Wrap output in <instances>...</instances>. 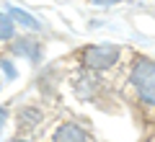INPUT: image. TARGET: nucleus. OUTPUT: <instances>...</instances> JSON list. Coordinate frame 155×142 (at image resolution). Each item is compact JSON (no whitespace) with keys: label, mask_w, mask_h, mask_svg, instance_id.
I'll return each instance as SVG.
<instances>
[{"label":"nucleus","mask_w":155,"mask_h":142,"mask_svg":"<svg viewBox=\"0 0 155 142\" xmlns=\"http://www.w3.org/2000/svg\"><path fill=\"white\" fill-rule=\"evenodd\" d=\"M127 88L132 91V111H137L145 129L155 116V60L147 54H132Z\"/></svg>","instance_id":"obj_1"},{"label":"nucleus","mask_w":155,"mask_h":142,"mask_svg":"<svg viewBox=\"0 0 155 142\" xmlns=\"http://www.w3.org/2000/svg\"><path fill=\"white\" fill-rule=\"evenodd\" d=\"M124 57V47L119 44H85L75 52V62L85 72H109Z\"/></svg>","instance_id":"obj_2"},{"label":"nucleus","mask_w":155,"mask_h":142,"mask_svg":"<svg viewBox=\"0 0 155 142\" xmlns=\"http://www.w3.org/2000/svg\"><path fill=\"white\" fill-rule=\"evenodd\" d=\"M70 91L75 93V98H80V101H96L98 93L104 91V83H101V78L96 75V72L80 70L70 80Z\"/></svg>","instance_id":"obj_3"},{"label":"nucleus","mask_w":155,"mask_h":142,"mask_svg":"<svg viewBox=\"0 0 155 142\" xmlns=\"http://www.w3.org/2000/svg\"><path fill=\"white\" fill-rule=\"evenodd\" d=\"M49 142H93V134H91V129L85 124L67 119L54 127V132L49 134Z\"/></svg>","instance_id":"obj_4"},{"label":"nucleus","mask_w":155,"mask_h":142,"mask_svg":"<svg viewBox=\"0 0 155 142\" xmlns=\"http://www.w3.org/2000/svg\"><path fill=\"white\" fill-rule=\"evenodd\" d=\"M41 119H44V114H41L39 106H23L16 114V127H18V132H28L41 124Z\"/></svg>","instance_id":"obj_5"},{"label":"nucleus","mask_w":155,"mask_h":142,"mask_svg":"<svg viewBox=\"0 0 155 142\" xmlns=\"http://www.w3.org/2000/svg\"><path fill=\"white\" fill-rule=\"evenodd\" d=\"M13 54L18 57H26V60L31 62H39V57H41V44L34 41V39H16V44L11 47Z\"/></svg>","instance_id":"obj_6"},{"label":"nucleus","mask_w":155,"mask_h":142,"mask_svg":"<svg viewBox=\"0 0 155 142\" xmlns=\"http://www.w3.org/2000/svg\"><path fill=\"white\" fill-rule=\"evenodd\" d=\"M8 13H11V18L16 21V26H23V28H28V31H39V28H41V23H39L31 13L21 11V8H11Z\"/></svg>","instance_id":"obj_7"},{"label":"nucleus","mask_w":155,"mask_h":142,"mask_svg":"<svg viewBox=\"0 0 155 142\" xmlns=\"http://www.w3.org/2000/svg\"><path fill=\"white\" fill-rule=\"evenodd\" d=\"M16 21L11 18V13L0 11V41H16Z\"/></svg>","instance_id":"obj_8"},{"label":"nucleus","mask_w":155,"mask_h":142,"mask_svg":"<svg viewBox=\"0 0 155 142\" xmlns=\"http://www.w3.org/2000/svg\"><path fill=\"white\" fill-rule=\"evenodd\" d=\"M91 5H98V8H109V5H116V3H122V0H88Z\"/></svg>","instance_id":"obj_9"},{"label":"nucleus","mask_w":155,"mask_h":142,"mask_svg":"<svg viewBox=\"0 0 155 142\" xmlns=\"http://www.w3.org/2000/svg\"><path fill=\"white\" fill-rule=\"evenodd\" d=\"M5 124H8V109L0 106V134H3V129H5Z\"/></svg>","instance_id":"obj_10"},{"label":"nucleus","mask_w":155,"mask_h":142,"mask_svg":"<svg viewBox=\"0 0 155 142\" xmlns=\"http://www.w3.org/2000/svg\"><path fill=\"white\" fill-rule=\"evenodd\" d=\"M147 140H153V142H155V116H153V121L147 124Z\"/></svg>","instance_id":"obj_11"},{"label":"nucleus","mask_w":155,"mask_h":142,"mask_svg":"<svg viewBox=\"0 0 155 142\" xmlns=\"http://www.w3.org/2000/svg\"><path fill=\"white\" fill-rule=\"evenodd\" d=\"M13 142H26V140H21V137H18V140H13Z\"/></svg>","instance_id":"obj_12"}]
</instances>
